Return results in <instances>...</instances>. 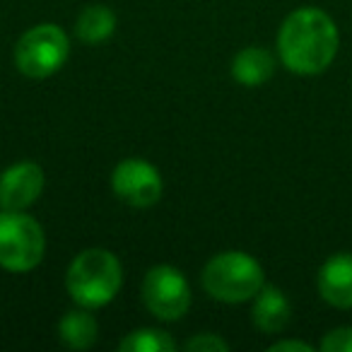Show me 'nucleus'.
Wrapping results in <instances>:
<instances>
[{"label": "nucleus", "instance_id": "obj_1", "mask_svg": "<svg viewBox=\"0 0 352 352\" xmlns=\"http://www.w3.org/2000/svg\"><path fill=\"white\" fill-rule=\"evenodd\" d=\"M278 60L294 75L326 73L340 49V32L326 10L304 6L292 10L278 30Z\"/></svg>", "mask_w": 352, "mask_h": 352}, {"label": "nucleus", "instance_id": "obj_2", "mask_svg": "<svg viewBox=\"0 0 352 352\" xmlns=\"http://www.w3.org/2000/svg\"><path fill=\"white\" fill-rule=\"evenodd\" d=\"M123 287V265L109 249H85L68 263L65 289L78 307L102 309L116 299Z\"/></svg>", "mask_w": 352, "mask_h": 352}, {"label": "nucleus", "instance_id": "obj_3", "mask_svg": "<svg viewBox=\"0 0 352 352\" xmlns=\"http://www.w3.org/2000/svg\"><path fill=\"white\" fill-rule=\"evenodd\" d=\"M201 285L208 297L220 304H246L265 285V270L246 251H220L206 263Z\"/></svg>", "mask_w": 352, "mask_h": 352}, {"label": "nucleus", "instance_id": "obj_4", "mask_svg": "<svg viewBox=\"0 0 352 352\" xmlns=\"http://www.w3.org/2000/svg\"><path fill=\"white\" fill-rule=\"evenodd\" d=\"M46 254L44 227L27 210H0V268L32 273Z\"/></svg>", "mask_w": 352, "mask_h": 352}, {"label": "nucleus", "instance_id": "obj_5", "mask_svg": "<svg viewBox=\"0 0 352 352\" xmlns=\"http://www.w3.org/2000/svg\"><path fill=\"white\" fill-rule=\"evenodd\" d=\"M70 58V36L63 27L41 22L27 30L15 44V68L30 80L54 78Z\"/></svg>", "mask_w": 352, "mask_h": 352}, {"label": "nucleus", "instance_id": "obj_6", "mask_svg": "<svg viewBox=\"0 0 352 352\" xmlns=\"http://www.w3.org/2000/svg\"><path fill=\"white\" fill-rule=\"evenodd\" d=\"M140 297L145 309L160 321H182L193 304V292L186 275L174 265L160 263L142 278Z\"/></svg>", "mask_w": 352, "mask_h": 352}, {"label": "nucleus", "instance_id": "obj_7", "mask_svg": "<svg viewBox=\"0 0 352 352\" xmlns=\"http://www.w3.org/2000/svg\"><path fill=\"white\" fill-rule=\"evenodd\" d=\"M111 191L121 203L145 210L160 203L164 193V182L152 162L142 157H126L111 171Z\"/></svg>", "mask_w": 352, "mask_h": 352}, {"label": "nucleus", "instance_id": "obj_8", "mask_svg": "<svg viewBox=\"0 0 352 352\" xmlns=\"http://www.w3.org/2000/svg\"><path fill=\"white\" fill-rule=\"evenodd\" d=\"M46 176L36 162H17L0 174V210H30L44 193Z\"/></svg>", "mask_w": 352, "mask_h": 352}, {"label": "nucleus", "instance_id": "obj_9", "mask_svg": "<svg viewBox=\"0 0 352 352\" xmlns=\"http://www.w3.org/2000/svg\"><path fill=\"white\" fill-rule=\"evenodd\" d=\"M316 289L333 309H352V251L328 256L316 273Z\"/></svg>", "mask_w": 352, "mask_h": 352}, {"label": "nucleus", "instance_id": "obj_10", "mask_svg": "<svg viewBox=\"0 0 352 352\" xmlns=\"http://www.w3.org/2000/svg\"><path fill=\"white\" fill-rule=\"evenodd\" d=\"M254 307H251V321L265 336H278L287 328L289 318H292V304H289L287 294L275 285L265 283L261 292L256 294Z\"/></svg>", "mask_w": 352, "mask_h": 352}, {"label": "nucleus", "instance_id": "obj_11", "mask_svg": "<svg viewBox=\"0 0 352 352\" xmlns=\"http://www.w3.org/2000/svg\"><path fill=\"white\" fill-rule=\"evenodd\" d=\"M278 58L263 46H246L232 58V78L241 87H261L275 75Z\"/></svg>", "mask_w": 352, "mask_h": 352}, {"label": "nucleus", "instance_id": "obj_12", "mask_svg": "<svg viewBox=\"0 0 352 352\" xmlns=\"http://www.w3.org/2000/svg\"><path fill=\"white\" fill-rule=\"evenodd\" d=\"M58 338L70 350H89L99 338V323L94 318L92 309H70L58 321Z\"/></svg>", "mask_w": 352, "mask_h": 352}, {"label": "nucleus", "instance_id": "obj_13", "mask_svg": "<svg viewBox=\"0 0 352 352\" xmlns=\"http://www.w3.org/2000/svg\"><path fill=\"white\" fill-rule=\"evenodd\" d=\"M116 12L107 6H87L80 10L78 20H75V36L87 46H102L116 32Z\"/></svg>", "mask_w": 352, "mask_h": 352}, {"label": "nucleus", "instance_id": "obj_14", "mask_svg": "<svg viewBox=\"0 0 352 352\" xmlns=\"http://www.w3.org/2000/svg\"><path fill=\"white\" fill-rule=\"evenodd\" d=\"M121 352H174L179 350L176 340L171 333L162 331V328H138L121 338L118 342Z\"/></svg>", "mask_w": 352, "mask_h": 352}, {"label": "nucleus", "instance_id": "obj_15", "mask_svg": "<svg viewBox=\"0 0 352 352\" xmlns=\"http://www.w3.org/2000/svg\"><path fill=\"white\" fill-rule=\"evenodd\" d=\"M321 352H352V326L331 328L318 342Z\"/></svg>", "mask_w": 352, "mask_h": 352}, {"label": "nucleus", "instance_id": "obj_16", "mask_svg": "<svg viewBox=\"0 0 352 352\" xmlns=\"http://www.w3.org/2000/svg\"><path fill=\"white\" fill-rule=\"evenodd\" d=\"M182 347L188 352H227L230 342L217 333H198V336L188 338Z\"/></svg>", "mask_w": 352, "mask_h": 352}, {"label": "nucleus", "instance_id": "obj_17", "mask_svg": "<svg viewBox=\"0 0 352 352\" xmlns=\"http://www.w3.org/2000/svg\"><path fill=\"white\" fill-rule=\"evenodd\" d=\"M268 350L270 352H314V345H311V342L287 338V340H275Z\"/></svg>", "mask_w": 352, "mask_h": 352}]
</instances>
